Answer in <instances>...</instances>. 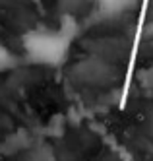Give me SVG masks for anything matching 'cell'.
<instances>
[{
  "mask_svg": "<svg viewBox=\"0 0 153 161\" xmlns=\"http://www.w3.org/2000/svg\"><path fill=\"white\" fill-rule=\"evenodd\" d=\"M74 18H66L64 25L58 29H31L23 35V51L25 56L41 66H60L66 58L72 41L78 33Z\"/></svg>",
  "mask_w": 153,
  "mask_h": 161,
  "instance_id": "6da1fadb",
  "label": "cell"
},
{
  "mask_svg": "<svg viewBox=\"0 0 153 161\" xmlns=\"http://www.w3.org/2000/svg\"><path fill=\"white\" fill-rule=\"evenodd\" d=\"M101 10V14L105 18H116L124 12H128L130 8H134L136 0H93Z\"/></svg>",
  "mask_w": 153,
  "mask_h": 161,
  "instance_id": "7a4b0ae2",
  "label": "cell"
},
{
  "mask_svg": "<svg viewBox=\"0 0 153 161\" xmlns=\"http://www.w3.org/2000/svg\"><path fill=\"white\" fill-rule=\"evenodd\" d=\"M18 66V56L12 53L8 47L0 45V72H8Z\"/></svg>",
  "mask_w": 153,
  "mask_h": 161,
  "instance_id": "3957f363",
  "label": "cell"
}]
</instances>
